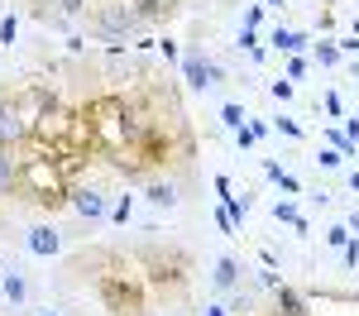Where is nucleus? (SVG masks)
Instances as JSON below:
<instances>
[{
    "mask_svg": "<svg viewBox=\"0 0 359 316\" xmlns=\"http://www.w3.org/2000/svg\"><path fill=\"white\" fill-rule=\"evenodd\" d=\"M221 125L225 130H245V106H240V101H225L221 106Z\"/></svg>",
    "mask_w": 359,
    "mask_h": 316,
    "instance_id": "obj_15",
    "label": "nucleus"
},
{
    "mask_svg": "<svg viewBox=\"0 0 359 316\" xmlns=\"http://www.w3.org/2000/svg\"><path fill=\"white\" fill-rule=\"evenodd\" d=\"M326 139H331V149L340 153V158H350V153H355V139H350V135H340V130H331Z\"/></svg>",
    "mask_w": 359,
    "mask_h": 316,
    "instance_id": "obj_18",
    "label": "nucleus"
},
{
    "mask_svg": "<svg viewBox=\"0 0 359 316\" xmlns=\"http://www.w3.org/2000/svg\"><path fill=\"white\" fill-rule=\"evenodd\" d=\"M240 48L254 57H264V48H259V39H254V29H240Z\"/></svg>",
    "mask_w": 359,
    "mask_h": 316,
    "instance_id": "obj_23",
    "label": "nucleus"
},
{
    "mask_svg": "<svg viewBox=\"0 0 359 316\" xmlns=\"http://www.w3.org/2000/svg\"><path fill=\"white\" fill-rule=\"evenodd\" d=\"M306 72V57H292V62H287V77H292V82H297V77H302Z\"/></svg>",
    "mask_w": 359,
    "mask_h": 316,
    "instance_id": "obj_27",
    "label": "nucleus"
},
{
    "mask_svg": "<svg viewBox=\"0 0 359 316\" xmlns=\"http://www.w3.org/2000/svg\"><path fill=\"white\" fill-rule=\"evenodd\" d=\"M182 77H187L192 91H211V86L225 82V67H221V62H211V57H201L196 48H187V53H182Z\"/></svg>",
    "mask_w": 359,
    "mask_h": 316,
    "instance_id": "obj_4",
    "label": "nucleus"
},
{
    "mask_svg": "<svg viewBox=\"0 0 359 316\" xmlns=\"http://www.w3.org/2000/svg\"><path fill=\"white\" fill-rule=\"evenodd\" d=\"M264 172L273 177V182H278V187H283V192H287V197H297V192H302V182H297L292 172H283V168H278V163H264Z\"/></svg>",
    "mask_w": 359,
    "mask_h": 316,
    "instance_id": "obj_14",
    "label": "nucleus"
},
{
    "mask_svg": "<svg viewBox=\"0 0 359 316\" xmlns=\"http://www.w3.org/2000/svg\"><path fill=\"white\" fill-rule=\"evenodd\" d=\"M269 5H283V0H269Z\"/></svg>",
    "mask_w": 359,
    "mask_h": 316,
    "instance_id": "obj_35",
    "label": "nucleus"
},
{
    "mask_svg": "<svg viewBox=\"0 0 359 316\" xmlns=\"http://www.w3.org/2000/svg\"><path fill=\"white\" fill-rule=\"evenodd\" d=\"M5 297H10L15 307H20V302L29 297V287H25V278H20V273H5Z\"/></svg>",
    "mask_w": 359,
    "mask_h": 316,
    "instance_id": "obj_17",
    "label": "nucleus"
},
{
    "mask_svg": "<svg viewBox=\"0 0 359 316\" xmlns=\"http://www.w3.org/2000/svg\"><path fill=\"white\" fill-rule=\"evenodd\" d=\"M144 197L154 201L158 211H172V206H177V187H172V182H149V192H144Z\"/></svg>",
    "mask_w": 359,
    "mask_h": 316,
    "instance_id": "obj_13",
    "label": "nucleus"
},
{
    "mask_svg": "<svg viewBox=\"0 0 359 316\" xmlns=\"http://www.w3.org/2000/svg\"><path fill=\"white\" fill-rule=\"evenodd\" d=\"M340 43V53H359V34H350V39H335Z\"/></svg>",
    "mask_w": 359,
    "mask_h": 316,
    "instance_id": "obj_28",
    "label": "nucleus"
},
{
    "mask_svg": "<svg viewBox=\"0 0 359 316\" xmlns=\"http://www.w3.org/2000/svg\"><path fill=\"white\" fill-rule=\"evenodd\" d=\"M211 283L221 287V292H225V287H235V283H240V263H235L230 254H221V259H216V273H211Z\"/></svg>",
    "mask_w": 359,
    "mask_h": 316,
    "instance_id": "obj_11",
    "label": "nucleus"
},
{
    "mask_svg": "<svg viewBox=\"0 0 359 316\" xmlns=\"http://www.w3.org/2000/svg\"><path fill=\"white\" fill-rule=\"evenodd\" d=\"M350 235H359V211H355V216H350Z\"/></svg>",
    "mask_w": 359,
    "mask_h": 316,
    "instance_id": "obj_32",
    "label": "nucleus"
},
{
    "mask_svg": "<svg viewBox=\"0 0 359 316\" xmlns=\"http://www.w3.org/2000/svg\"><path fill=\"white\" fill-rule=\"evenodd\" d=\"M345 263H350V268L359 263V240H350V245H345Z\"/></svg>",
    "mask_w": 359,
    "mask_h": 316,
    "instance_id": "obj_29",
    "label": "nucleus"
},
{
    "mask_svg": "<svg viewBox=\"0 0 359 316\" xmlns=\"http://www.w3.org/2000/svg\"><path fill=\"white\" fill-rule=\"evenodd\" d=\"M67 206H72L82 221H101V216H111V206H106V197H101L96 187H72Z\"/></svg>",
    "mask_w": 359,
    "mask_h": 316,
    "instance_id": "obj_6",
    "label": "nucleus"
},
{
    "mask_svg": "<svg viewBox=\"0 0 359 316\" xmlns=\"http://www.w3.org/2000/svg\"><path fill=\"white\" fill-rule=\"evenodd\" d=\"M316 57H321V62H326V67H335V62H340V43H316Z\"/></svg>",
    "mask_w": 359,
    "mask_h": 316,
    "instance_id": "obj_21",
    "label": "nucleus"
},
{
    "mask_svg": "<svg viewBox=\"0 0 359 316\" xmlns=\"http://www.w3.org/2000/svg\"><path fill=\"white\" fill-rule=\"evenodd\" d=\"M139 10L130 0H106V5H96L91 10V29H96V39H106V43H130L139 34Z\"/></svg>",
    "mask_w": 359,
    "mask_h": 316,
    "instance_id": "obj_3",
    "label": "nucleus"
},
{
    "mask_svg": "<svg viewBox=\"0 0 359 316\" xmlns=\"http://www.w3.org/2000/svg\"><path fill=\"white\" fill-rule=\"evenodd\" d=\"M316 163H321V168H326V172H335V168H340V163H345V158H340L335 149H326V153H316Z\"/></svg>",
    "mask_w": 359,
    "mask_h": 316,
    "instance_id": "obj_24",
    "label": "nucleus"
},
{
    "mask_svg": "<svg viewBox=\"0 0 359 316\" xmlns=\"http://www.w3.org/2000/svg\"><path fill=\"white\" fill-rule=\"evenodd\" d=\"M15 187H20V158L0 149V192H15Z\"/></svg>",
    "mask_w": 359,
    "mask_h": 316,
    "instance_id": "obj_10",
    "label": "nucleus"
},
{
    "mask_svg": "<svg viewBox=\"0 0 359 316\" xmlns=\"http://www.w3.org/2000/svg\"><path fill=\"white\" fill-rule=\"evenodd\" d=\"M34 10H39L43 20L62 25V20H82V15H86V0H34Z\"/></svg>",
    "mask_w": 359,
    "mask_h": 316,
    "instance_id": "obj_7",
    "label": "nucleus"
},
{
    "mask_svg": "<svg viewBox=\"0 0 359 316\" xmlns=\"http://www.w3.org/2000/svg\"><path fill=\"white\" fill-rule=\"evenodd\" d=\"M201 316H230V312H225V307H206Z\"/></svg>",
    "mask_w": 359,
    "mask_h": 316,
    "instance_id": "obj_30",
    "label": "nucleus"
},
{
    "mask_svg": "<svg viewBox=\"0 0 359 316\" xmlns=\"http://www.w3.org/2000/svg\"><path fill=\"white\" fill-rule=\"evenodd\" d=\"M350 192H355V197H359V172H350Z\"/></svg>",
    "mask_w": 359,
    "mask_h": 316,
    "instance_id": "obj_31",
    "label": "nucleus"
},
{
    "mask_svg": "<svg viewBox=\"0 0 359 316\" xmlns=\"http://www.w3.org/2000/svg\"><path fill=\"white\" fill-rule=\"evenodd\" d=\"M111 221H115V226H125V221H130V197H125V201L111 211Z\"/></svg>",
    "mask_w": 359,
    "mask_h": 316,
    "instance_id": "obj_25",
    "label": "nucleus"
},
{
    "mask_svg": "<svg viewBox=\"0 0 359 316\" xmlns=\"http://www.w3.org/2000/svg\"><path fill=\"white\" fill-rule=\"evenodd\" d=\"M91 130H96V149L101 153H125L130 149V96H101L91 101Z\"/></svg>",
    "mask_w": 359,
    "mask_h": 316,
    "instance_id": "obj_2",
    "label": "nucleus"
},
{
    "mask_svg": "<svg viewBox=\"0 0 359 316\" xmlns=\"http://www.w3.org/2000/svg\"><path fill=\"white\" fill-rule=\"evenodd\" d=\"M34 316H57V312H34Z\"/></svg>",
    "mask_w": 359,
    "mask_h": 316,
    "instance_id": "obj_34",
    "label": "nucleus"
},
{
    "mask_svg": "<svg viewBox=\"0 0 359 316\" xmlns=\"http://www.w3.org/2000/svg\"><path fill=\"white\" fill-rule=\"evenodd\" d=\"M350 240H355V235H350V226H335L331 235H326V245H335V249H345Z\"/></svg>",
    "mask_w": 359,
    "mask_h": 316,
    "instance_id": "obj_22",
    "label": "nucleus"
},
{
    "mask_svg": "<svg viewBox=\"0 0 359 316\" xmlns=\"http://www.w3.org/2000/svg\"><path fill=\"white\" fill-rule=\"evenodd\" d=\"M139 316H158V312H154V307H144V312H139Z\"/></svg>",
    "mask_w": 359,
    "mask_h": 316,
    "instance_id": "obj_33",
    "label": "nucleus"
},
{
    "mask_svg": "<svg viewBox=\"0 0 359 316\" xmlns=\"http://www.w3.org/2000/svg\"><path fill=\"white\" fill-rule=\"evenodd\" d=\"M144 273L139 268H130L125 259H115L106 273H96V287H101V302L111 307L115 316H139L149 302H144Z\"/></svg>",
    "mask_w": 359,
    "mask_h": 316,
    "instance_id": "obj_1",
    "label": "nucleus"
},
{
    "mask_svg": "<svg viewBox=\"0 0 359 316\" xmlns=\"http://www.w3.org/2000/svg\"><path fill=\"white\" fill-rule=\"evenodd\" d=\"M278 312H283V316H311V312H306V302H302V292L287 287V283H278Z\"/></svg>",
    "mask_w": 359,
    "mask_h": 316,
    "instance_id": "obj_9",
    "label": "nucleus"
},
{
    "mask_svg": "<svg viewBox=\"0 0 359 316\" xmlns=\"http://www.w3.org/2000/svg\"><path fill=\"white\" fill-rule=\"evenodd\" d=\"M269 96H273V101H292V77H278V82H269Z\"/></svg>",
    "mask_w": 359,
    "mask_h": 316,
    "instance_id": "obj_20",
    "label": "nucleus"
},
{
    "mask_svg": "<svg viewBox=\"0 0 359 316\" xmlns=\"http://www.w3.org/2000/svg\"><path fill=\"white\" fill-rule=\"evenodd\" d=\"M29 249H34L39 259H53L57 249H62V235H57L53 226H34L29 230Z\"/></svg>",
    "mask_w": 359,
    "mask_h": 316,
    "instance_id": "obj_8",
    "label": "nucleus"
},
{
    "mask_svg": "<svg viewBox=\"0 0 359 316\" xmlns=\"http://www.w3.org/2000/svg\"><path fill=\"white\" fill-rule=\"evenodd\" d=\"M273 216H278V221H287L292 230H297V221H302V211H297L292 201H278V206H273Z\"/></svg>",
    "mask_w": 359,
    "mask_h": 316,
    "instance_id": "obj_19",
    "label": "nucleus"
},
{
    "mask_svg": "<svg viewBox=\"0 0 359 316\" xmlns=\"http://www.w3.org/2000/svg\"><path fill=\"white\" fill-rule=\"evenodd\" d=\"M273 130H278V135H287V139H306V130L292 120V115H273Z\"/></svg>",
    "mask_w": 359,
    "mask_h": 316,
    "instance_id": "obj_16",
    "label": "nucleus"
},
{
    "mask_svg": "<svg viewBox=\"0 0 359 316\" xmlns=\"http://www.w3.org/2000/svg\"><path fill=\"white\" fill-rule=\"evenodd\" d=\"M34 139V125H29L20 106L10 101V106H0V149H20V144Z\"/></svg>",
    "mask_w": 359,
    "mask_h": 316,
    "instance_id": "obj_5",
    "label": "nucleus"
},
{
    "mask_svg": "<svg viewBox=\"0 0 359 316\" xmlns=\"http://www.w3.org/2000/svg\"><path fill=\"white\" fill-rule=\"evenodd\" d=\"M269 43H273L278 53H302V48H306L302 34H297V29H283V25L273 29V39H269Z\"/></svg>",
    "mask_w": 359,
    "mask_h": 316,
    "instance_id": "obj_12",
    "label": "nucleus"
},
{
    "mask_svg": "<svg viewBox=\"0 0 359 316\" xmlns=\"http://www.w3.org/2000/svg\"><path fill=\"white\" fill-rule=\"evenodd\" d=\"M0 43H15V20H0Z\"/></svg>",
    "mask_w": 359,
    "mask_h": 316,
    "instance_id": "obj_26",
    "label": "nucleus"
}]
</instances>
